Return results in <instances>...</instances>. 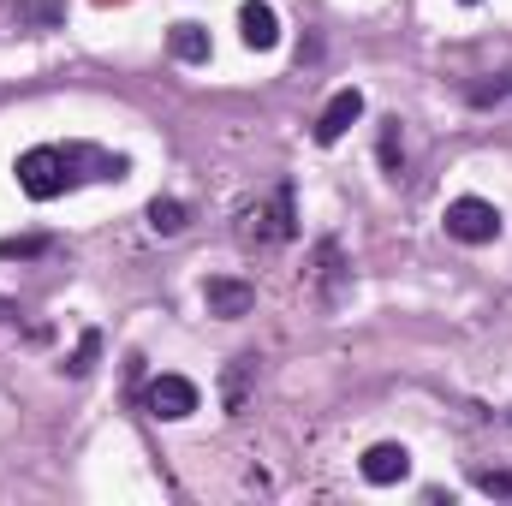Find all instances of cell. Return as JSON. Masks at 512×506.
<instances>
[{"instance_id":"obj_6","label":"cell","mask_w":512,"mask_h":506,"mask_svg":"<svg viewBox=\"0 0 512 506\" xmlns=\"http://www.w3.org/2000/svg\"><path fill=\"white\" fill-rule=\"evenodd\" d=\"M364 120V90H334V102L322 108V120H316V143L322 149H334L346 131Z\"/></svg>"},{"instance_id":"obj_10","label":"cell","mask_w":512,"mask_h":506,"mask_svg":"<svg viewBox=\"0 0 512 506\" xmlns=\"http://www.w3.org/2000/svg\"><path fill=\"white\" fill-rule=\"evenodd\" d=\"M12 12H18L24 30H60L66 24V6L60 0H12Z\"/></svg>"},{"instance_id":"obj_1","label":"cell","mask_w":512,"mask_h":506,"mask_svg":"<svg viewBox=\"0 0 512 506\" xmlns=\"http://www.w3.org/2000/svg\"><path fill=\"white\" fill-rule=\"evenodd\" d=\"M66 185H72V167H66L60 149L42 143V149H24V155H18V191H24L30 203H54Z\"/></svg>"},{"instance_id":"obj_4","label":"cell","mask_w":512,"mask_h":506,"mask_svg":"<svg viewBox=\"0 0 512 506\" xmlns=\"http://www.w3.org/2000/svg\"><path fill=\"white\" fill-rule=\"evenodd\" d=\"M143 405H149V417H161V423H185V417L203 405V393H197V381H185V376H155L149 393H143Z\"/></svg>"},{"instance_id":"obj_13","label":"cell","mask_w":512,"mask_h":506,"mask_svg":"<svg viewBox=\"0 0 512 506\" xmlns=\"http://www.w3.org/2000/svg\"><path fill=\"white\" fill-rule=\"evenodd\" d=\"M96 352H102V334L90 328V334L78 340V352H72V364H66V370H72V376H90V364H96Z\"/></svg>"},{"instance_id":"obj_11","label":"cell","mask_w":512,"mask_h":506,"mask_svg":"<svg viewBox=\"0 0 512 506\" xmlns=\"http://www.w3.org/2000/svg\"><path fill=\"white\" fill-rule=\"evenodd\" d=\"M149 227H155L161 239H173V233L191 227V209H185L179 197H155V203H149Z\"/></svg>"},{"instance_id":"obj_9","label":"cell","mask_w":512,"mask_h":506,"mask_svg":"<svg viewBox=\"0 0 512 506\" xmlns=\"http://www.w3.org/2000/svg\"><path fill=\"white\" fill-rule=\"evenodd\" d=\"M167 48H173V60H185V66H203V60H209V30L185 18V24H173V30H167Z\"/></svg>"},{"instance_id":"obj_18","label":"cell","mask_w":512,"mask_h":506,"mask_svg":"<svg viewBox=\"0 0 512 506\" xmlns=\"http://www.w3.org/2000/svg\"><path fill=\"white\" fill-rule=\"evenodd\" d=\"M459 6H477V0H459Z\"/></svg>"},{"instance_id":"obj_16","label":"cell","mask_w":512,"mask_h":506,"mask_svg":"<svg viewBox=\"0 0 512 506\" xmlns=\"http://www.w3.org/2000/svg\"><path fill=\"white\" fill-rule=\"evenodd\" d=\"M48 251V239H12V245H0V256H36Z\"/></svg>"},{"instance_id":"obj_12","label":"cell","mask_w":512,"mask_h":506,"mask_svg":"<svg viewBox=\"0 0 512 506\" xmlns=\"http://www.w3.org/2000/svg\"><path fill=\"white\" fill-rule=\"evenodd\" d=\"M251 376H256V358H233V370H227V411L245 405V381Z\"/></svg>"},{"instance_id":"obj_2","label":"cell","mask_w":512,"mask_h":506,"mask_svg":"<svg viewBox=\"0 0 512 506\" xmlns=\"http://www.w3.org/2000/svg\"><path fill=\"white\" fill-rule=\"evenodd\" d=\"M441 227H447V239H459V245H495V239H501V209L483 203V197H453L447 215H441Z\"/></svg>"},{"instance_id":"obj_3","label":"cell","mask_w":512,"mask_h":506,"mask_svg":"<svg viewBox=\"0 0 512 506\" xmlns=\"http://www.w3.org/2000/svg\"><path fill=\"white\" fill-rule=\"evenodd\" d=\"M298 227H292V185H280L268 203H256L245 209V227H239V239L256 245V251H268V245H286Z\"/></svg>"},{"instance_id":"obj_7","label":"cell","mask_w":512,"mask_h":506,"mask_svg":"<svg viewBox=\"0 0 512 506\" xmlns=\"http://www.w3.org/2000/svg\"><path fill=\"white\" fill-rule=\"evenodd\" d=\"M239 36H245V48H256V54L280 48V12L268 0H245L239 6Z\"/></svg>"},{"instance_id":"obj_15","label":"cell","mask_w":512,"mask_h":506,"mask_svg":"<svg viewBox=\"0 0 512 506\" xmlns=\"http://www.w3.org/2000/svg\"><path fill=\"white\" fill-rule=\"evenodd\" d=\"M477 489H483V495H495V501H512V471H483V477H477Z\"/></svg>"},{"instance_id":"obj_17","label":"cell","mask_w":512,"mask_h":506,"mask_svg":"<svg viewBox=\"0 0 512 506\" xmlns=\"http://www.w3.org/2000/svg\"><path fill=\"white\" fill-rule=\"evenodd\" d=\"M12 316H18V304H12V298H0V322H12Z\"/></svg>"},{"instance_id":"obj_5","label":"cell","mask_w":512,"mask_h":506,"mask_svg":"<svg viewBox=\"0 0 512 506\" xmlns=\"http://www.w3.org/2000/svg\"><path fill=\"white\" fill-rule=\"evenodd\" d=\"M203 304H209V316L239 322V316L256 310V286L251 280H233V274H215V280H203Z\"/></svg>"},{"instance_id":"obj_14","label":"cell","mask_w":512,"mask_h":506,"mask_svg":"<svg viewBox=\"0 0 512 506\" xmlns=\"http://www.w3.org/2000/svg\"><path fill=\"white\" fill-rule=\"evenodd\" d=\"M382 167L399 173V120H382Z\"/></svg>"},{"instance_id":"obj_8","label":"cell","mask_w":512,"mask_h":506,"mask_svg":"<svg viewBox=\"0 0 512 506\" xmlns=\"http://www.w3.org/2000/svg\"><path fill=\"white\" fill-rule=\"evenodd\" d=\"M364 483H376V489H387V483H405L411 477V453L399 447V441H376L370 453H364Z\"/></svg>"}]
</instances>
